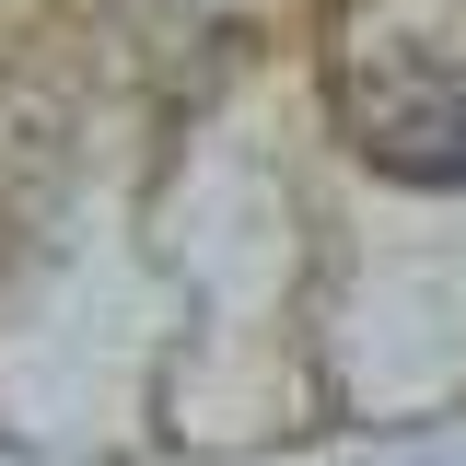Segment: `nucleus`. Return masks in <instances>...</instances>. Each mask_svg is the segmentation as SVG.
I'll return each instance as SVG.
<instances>
[{"mask_svg":"<svg viewBox=\"0 0 466 466\" xmlns=\"http://www.w3.org/2000/svg\"><path fill=\"white\" fill-rule=\"evenodd\" d=\"M350 140L397 187H466V70L431 47H373L350 70Z\"/></svg>","mask_w":466,"mask_h":466,"instance_id":"1","label":"nucleus"}]
</instances>
